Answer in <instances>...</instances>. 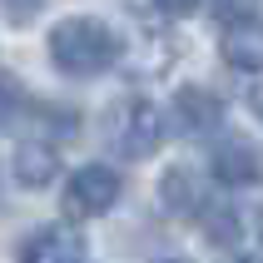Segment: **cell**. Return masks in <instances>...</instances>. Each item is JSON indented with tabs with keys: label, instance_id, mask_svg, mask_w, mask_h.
I'll list each match as a JSON object with an SVG mask.
<instances>
[{
	"label": "cell",
	"instance_id": "8fae6325",
	"mask_svg": "<svg viewBox=\"0 0 263 263\" xmlns=\"http://www.w3.org/2000/svg\"><path fill=\"white\" fill-rule=\"evenodd\" d=\"M214 15L219 20H243V15H253V0H214Z\"/></svg>",
	"mask_w": 263,
	"mask_h": 263
},
{
	"label": "cell",
	"instance_id": "9c48e42d",
	"mask_svg": "<svg viewBox=\"0 0 263 263\" xmlns=\"http://www.w3.org/2000/svg\"><path fill=\"white\" fill-rule=\"evenodd\" d=\"M164 204H169V214H199V209H204L199 179H194L189 169H174V174L164 179Z\"/></svg>",
	"mask_w": 263,
	"mask_h": 263
},
{
	"label": "cell",
	"instance_id": "3957f363",
	"mask_svg": "<svg viewBox=\"0 0 263 263\" xmlns=\"http://www.w3.org/2000/svg\"><path fill=\"white\" fill-rule=\"evenodd\" d=\"M124 194V179L109 169V164H85L74 169L70 184H65V214L70 219H100L115 209V199Z\"/></svg>",
	"mask_w": 263,
	"mask_h": 263
},
{
	"label": "cell",
	"instance_id": "277c9868",
	"mask_svg": "<svg viewBox=\"0 0 263 263\" xmlns=\"http://www.w3.org/2000/svg\"><path fill=\"white\" fill-rule=\"evenodd\" d=\"M214 174L223 184H234V189H249V184L263 179V154L243 134H223L219 144H214Z\"/></svg>",
	"mask_w": 263,
	"mask_h": 263
},
{
	"label": "cell",
	"instance_id": "30bf717a",
	"mask_svg": "<svg viewBox=\"0 0 263 263\" xmlns=\"http://www.w3.org/2000/svg\"><path fill=\"white\" fill-rule=\"evenodd\" d=\"M25 109H30L25 85H20L10 70H0V124H10V119H15V115H25Z\"/></svg>",
	"mask_w": 263,
	"mask_h": 263
},
{
	"label": "cell",
	"instance_id": "7c38bea8",
	"mask_svg": "<svg viewBox=\"0 0 263 263\" xmlns=\"http://www.w3.org/2000/svg\"><path fill=\"white\" fill-rule=\"evenodd\" d=\"M149 5H154L159 15H174V20H179V15H189L199 0H149Z\"/></svg>",
	"mask_w": 263,
	"mask_h": 263
},
{
	"label": "cell",
	"instance_id": "4fadbf2b",
	"mask_svg": "<svg viewBox=\"0 0 263 263\" xmlns=\"http://www.w3.org/2000/svg\"><path fill=\"white\" fill-rule=\"evenodd\" d=\"M234 263H263V253H243V258H234Z\"/></svg>",
	"mask_w": 263,
	"mask_h": 263
},
{
	"label": "cell",
	"instance_id": "ba28073f",
	"mask_svg": "<svg viewBox=\"0 0 263 263\" xmlns=\"http://www.w3.org/2000/svg\"><path fill=\"white\" fill-rule=\"evenodd\" d=\"M174 115H179V124H184L189 134H204V129H214V124L223 119V104H219V95L189 85V89L174 95Z\"/></svg>",
	"mask_w": 263,
	"mask_h": 263
},
{
	"label": "cell",
	"instance_id": "6da1fadb",
	"mask_svg": "<svg viewBox=\"0 0 263 263\" xmlns=\"http://www.w3.org/2000/svg\"><path fill=\"white\" fill-rule=\"evenodd\" d=\"M119 55H124L119 30L95 20V15H70V20H60V25L50 30V60H55V70L70 74V80H95V74H104Z\"/></svg>",
	"mask_w": 263,
	"mask_h": 263
},
{
	"label": "cell",
	"instance_id": "9a60e30c",
	"mask_svg": "<svg viewBox=\"0 0 263 263\" xmlns=\"http://www.w3.org/2000/svg\"><path fill=\"white\" fill-rule=\"evenodd\" d=\"M164 263H184V258H164Z\"/></svg>",
	"mask_w": 263,
	"mask_h": 263
},
{
	"label": "cell",
	"instance_id": "7a4b0ae2",
	"mask_svg": "<svg viewBox=\"0 0 263 263\" xmlns=\"http://www.w3.org/2000/svg\"><path fill=\"white\" fill-rule=\"evenodd\" d=\"M104 139L124 154V159H149L154 149L164 144V109L154 100H119L109 109V124H104Z\"/></svg>",
	"mask_w": 263,
	"mask_h": 263
},
{
	"label": "cell",
	"instance_id": "5bb4252c",
	"mask_svg": "<svg viewBox=\"0 0 263 263\" xmlns=\"http://www.w3.org/2000/svg\"><path fill=\"white\" fill-rule=\"evenodd\" d=\"M258 115H263V95H258Z\"/></svg>",
	"mask_w": 263,
	"mask_h": 263
},
{
	"label": "cell",
	"instance_id": "8992f818",
	"mask_svg": "<svg viewBox=\"0 0 263 263\" xmlns=\"http://www.w3.org/2000/svg\"><path fill=\"white\" fill-rule=\"evenodd\" d=\"M223 60L243 74L263 70V20L258 15H243V20H229L223 30Z\"/></svg>",
	"mask_w": 263,
	"mask_h": 263
},
{
	"label": "cell",
	"instance_id": "52a82bcc",
	"mask_svg": "<svg viewBox=\"0 0 263 263\" xmlns=\"http://www.w3.org/2000/svg\"><path fill=\"white\" fill-rule=\"evenodd\" d=\"M15 184H25V189H45L50 179H55L60 159H55V144H45V139H20L15 144Z\"/></svg>",
	"mask_w": 263,
	"mask_h": 263
},
{
	"label": "cell",
	"instance_id": "5b68a950",
	"mask_svg": "<svg viewBox=\"0 0 263 263\" xmlns=\"http://www.w3.org/2000/svg\"><path fill=\"white\" fill-rule=\"evenodd\" d=\"M80 258H85V238L74 229H65V223L35 229L20 243V263H80Z\"/></svg>",
	"mask_w": 263,
	"mask_h": 263
}]
</instances>
